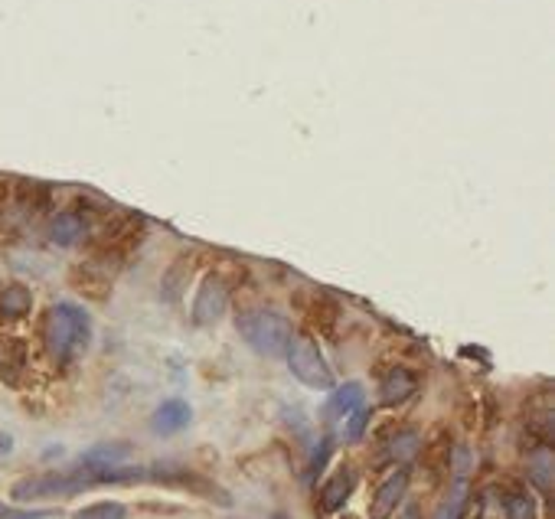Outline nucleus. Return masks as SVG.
<instances>
[{"mask_svg":"<svg viewBox=\"0 0 555 519\" xmlns=\"http://www.w3.org/2000/svg\"><path fill=\"white\" fill-rule=\"evenodd\" d=\"M43 344L46 353L59 363L69 366L72 359H79L91 344V317L72 301H59L46 311L43 317Z\"/></svg>","mask_w":555,"mask_h":519,"instance_id":"1","label":"nucleus"},{"mask_svg":"<svg viewBox=\"0 0 555 519\" xmlns=\"http://www.w3.org/2000/svg\"><path fill=\"white\" fill-rule=\"evenodd\" d=\"M236 330L251 350L268 359L284 356V350L291 344V334H294L288 317L272 311V307H249V311H242L236 317Z\"/></svg>","mask_w":555,"mask_h":519,"instance_id":"2","label":"nucleus"},{"mask_svg":"<svg viewBox=\"0 0 555 519\" xmlns=\"http://www.w3.org/2000/svg\"><path fill=\"white\" fill-rule=\"evenodd\" d=\"M91 487H101V471H89L79 464L76 471H49L37 477H23L10 487L16 503H33V500H49V496H76Z\"/></svg>","mask_w":555,"mask_h":519,"instance_id":"3","label":"nucleus"},{"mask_svg":"<svg viewBox=\"0 0 555 519\" xmlns=\"http://www.w3.org/2000/svg\"><path fill=\"white\" fill-rule=\"evenodd\" d=\"M284 359H288V369L301 386L317 392L334 389V369L320 353V344L311 334H291V344L284 350Z\"/></svg>","mask_w":555,"mask_h":519,"instance_id":"4","label":"nucleus"},{"mask_svg":"<svg viewBox=\"0 0 555 519\" xmlns=\"http://www.w3.org/2000/svg\"><path fill=\"white\" fill-rule=\"evenodd\" d=\"M451 471H454V483H451L448 496H444L438 510H434L432 519H464L467 516V506H471V450L467 448H457L454 458H451Z\"/></svg>","mask_w":555,"mask_h":519,"instance_id":"5","label":"nucleus"},{"mask_svg":"<svg viewBox=\"0 0 555 519\" xmlns=\"http://www.w3.org/2000/svg\"><path fill=\"white\" fill-rule=\"evenodd\" d=\"M229 311V284L219 275H206L193 298V323L209 327Z\"/></svg>","mask_w":555,"mask_h":519,"instance_id":"6","label":"nucleus"},{"mask_svg":"<svg viewBox=\"0 0 555 519\" xmlns=\"http://www.w3.org/2000/svg\"><path fill=\"white\" fill-rule=\"evenodd\" d=\"M405 490H409V467H399L396 473H389L386 481L376 490L373 503H369V519H389L396 513V506L405 500Z\"/></svg>","mask_w":555,"mask_h":519,"instance_id":"7","label":"nucleus"},{"mask_svg":"<svg viewBox=\"0 0 555 519\" xmlns=\"http://www.w3.org/2000/svg\"><path fill=\"white\" fill-rule=\"evenodd\" d=\"M353 487H357V473H353V467H336L334 473L327 477V483L320 487L317 493V503L324 513H336L347 506V500L353 496Z\"/></svg>","mask_w":555,"mask_h":519,"instance_id":"8","label":"nucleus"},{"mask_svg":"<svg viewBox=\"0 0 555 519\" xmlns=\"http://www.w3.org/2000/svg\"><path fill=\"white\" fill-rule=\"evenodd\" d=\"M23 373H27V344L20 336L0 334V382L20 386Z\"/></svg>","mask_w":555,"mask_h":519,"instance_id":"9","label":"nucleus"},{"mask_svg":"<svg viewBox=\"0 0 555 519\" xmlns=\"http://www.w3.org/2000/svg\"><path fill=\"white\" fill-rule=\"evenodd\" d=\"M415 392H419V379H415V373H409L405 366H392L379 382V398H382V405H389V408L409 402Z\"/></svg>","mask_w":555,"mask_h":519,"instance_id":"10","label":"nucleus"},{"mask_svg":"<svg viewBox=\"0 0 555 519\" xmlns=\"http://www.w3.org/2000/svg\"><path fill=\"white\" fill-rule=\"evenodd\" d=\"M85 236H89V219H85V213L66 209V213H56L53 219H49V238H53V245L69 249V245L82 242Z\"/></svg>","mask_w":555,"mask_h":519,"instance_id":"11","label":"nucleus"},{"mask_svg":"<svg viewBox=\"0 0 555 519\" xmlns=\"http://www.w3.org/2000/svg\"><path fill=\"white\" fill-rule=\"evenodd\" d=\"M193 418V408L183 398H167V402H160L157 405V412H154L151 418V428L157 431V435L170 438L176 435V431H183V428L190 425Z\"/></svg>","mask_w":555,"mask_h":519,"instance_id":"12","label":"nucleus"},{"mask_svg":"<svg viewBox=\"0 0 555 519\" xmlns=\"http://www.w3.org/2000/svg\"><path fill=\"white\" fill-rule=\"evenodd\" d=\"M359 405H363V386H359V382H343L340 389L330 392L327 405H324V418L340 421L347 418L353 408H359Z\"/></svg>","mask_w":555,"mask_h":519,"instance_id":"13","label":"nucleus"},{"mask_svg":"<svg viewBox=\"0 0 555 519\" xmlns=\"http://www.w3.org/2000/svg\"><path fill=\"white\" fill-rule=\"evenodd\" d=\"M33 311V294L27 284H4L0 288V317L4 321H23Z\"/></svg>","mask_w":555,"mask_h":519,"instance_id":"14","label":"nucleus"},{"mask_svg":"<svg viewBox=\"0 0 555 519\" xmlns=\"http://www.w3.org/2000/svg\"><path fill=\"white\" fill-rule=\"evenodd\" d=\"M124 458H128V444H95L79 458V464L89 471H108V467L124 464Z\"/></svg>","mask_w":555,"mask_h":519,"instance_id":"15","label":"nucleus"},{"mask_svg":"<svg viewBox=\"0 0 555 519\" xmlns=\"http://www.w3.org/2000/svg\"><path fill=\"white\" fill-rule=\"evenodd\" d=\"M386 450H389V461H396V464L405 467L422 450V435L415 428H402V431H396V438L386 444Z\"/></svg>","mask_w":555,"mask_h":519,"instance_id":"16","label":"nucleus"},{"mask_svg":"<svg viewBox=\"0 0 555 519\" xmlns=\"http://www.w3.org/2000/svg\"><path fill=\"white\" fill-rule=\"evenodd\" d=\"M529 481L542 493H552V450H549V444H536L529 454Z\"/></svg>","mask_w":555,"mask_h":519,"instance_id":"17","label":"nucleus"},{"mask_svg":"<svg viewBox=\"0 0 555 519\" xmlns=\"http://www.w3.org/2000/svg\"><path fill=\"white\" fill-rule=\"evenodd\" d=\"M72 519H128V506L118 500H99L72 513Z\"/></svg>","mask_w":555,"mask_h":519,"instance_id":"18","label":"nucleus"},{"mask_svg":"<svg viewBox=\"0 0 555 519\" xmlns=\"http://www.w3.org/2000/svg\"><path fill=\"white\" fill-rule=\"evenodd\" d=\"M503 513H507V519H536L539 513H536V500L526 490H513V493H507V500H503Z\"/></svg>","mask_w":555,"mask_h":519,"instance_id":"19","label":"nucleus"},{"mask_svg":"<svg viewBox=\"0 0 555 519\" xmlns=\"http://www.w3.org/2000/svg\"><path fill=\"white\" fill-rule=\"evenodd\" d=\"M369 408L366 405H359V408H353L350 415H347V441H359V438L366 435V428H369Z\"/></svg>","mask_w":555,"mask_h":519,"instance_id":"20","label":"nucleus"},{"mask_svg":"<svg viewBox=\"0 0 555 519\" xmlns=\"http://www.w3.org/2000/svg\"><path fill=\"white\" fill-rule=\"evenodd\" d=\"M56 510H23L14 503H0V519H53Z\"/></svg>","mask_w":555,"mask_h":519,"instance_id":"21","label":"nucleus"},{"mask_svg":"<svg viewBox=\"0 0 555 519\" xmlns=\"http://www.w3.org/2000/svg\"><path fill=\"white\" fill-rule=\"evenodd\" d=\"M10 448H14V438H10V435H0V454H10Z\"/></svg>","mask_w":555,"mask_h":519,"instance_id":"22","label":"nucleus"},{"mask_svg":"<svg viewBox=\"0 0 555 519\" xmlns=\"http://www.w3.org/2000/svg\"><path fill=\"white\" fill-rule=\"evenodd\" d=\"M402 519H419V513H415V510H405V516Z\"/></svg>","mask_w":555,"mask_h":519,"instance_id":"23","label":"nucleus"},{"mask_svg":"<svg viewBox=\"0 0 555 519\" xmlns=\"http://www.w3.org/2000/svg\"><path fill=\"white\" fill-rule=\"evenodd\" d=\"M272 519H288V516H282V513H274V516Z\"/></svg>","mask_w":555,"mask_h":519,"instance_id":"24","label":"nucleus"}]
</instances>
